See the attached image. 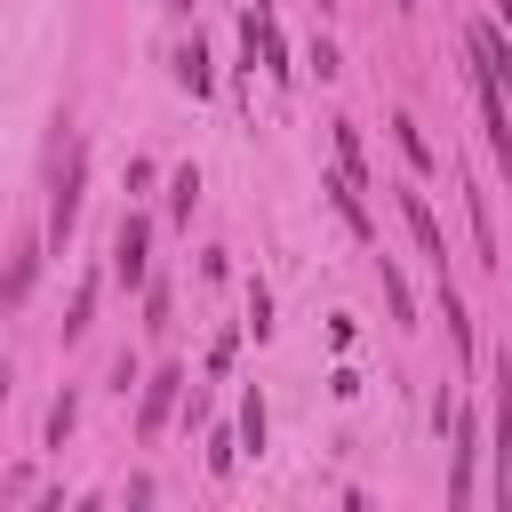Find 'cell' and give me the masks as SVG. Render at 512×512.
Wrapping results in <instances>:
<instances>
[{
	"label": "cell",
	"mask_w": 512,
	"mask_h": 512,
	"mask_svg": "<svg viewBox=\"0 0 512 512\" xmlns=\"http://www.w3.org/2000/svg\"><path fill=\"white\" fill-rule=\"evenodd\" d=\"M144 248H152V224L144 216H120V232H112V280L120 288H144V264H152Z\"/></svg>",
	"instance_id": "1"
},
{
	"label": "cell",
	"mask_w": 512,
	"mask_h": 512,
	"mask_svg": "<svg viewBox=\"0 0 512 512\" xmlns=\"http://www.w3.org/2000/svg\"><path fill=\"white\" fill-rule=\"evenodd\" d=\"M80 176H88V152L72 144V152H64V176H56V200H48V240H72V216H80Z\"/></svg>",
	"instance_id": "2"
},
{
	"label": "cell",
	"mask_w": 512,
	"mask_h": 512,
	"mask_svg": "<svg viewBox=\"0 0 512 512\" xmlns=\"http://www.w3.org/2000/svg\"><path fill=\"white\" fill-rule=\"evenodd\" d=\"M504 400H496V504L512 512V360H504Z\"/></svg>",
	"instance_id": "3"
},
{
	"label": "cell",
	"mask_w": 512,
	"mask_h": 512,
	"mask_svg": "<svg viewBox=\"0 0 512 512\" xmlns=\"http://www.w3.org/2000/svg\"><path fill=\"white\" fill-rule=\"evenodd\" d=\"M400 216H408V232H416V248L440 264V280H448V240H440V224H432V208H424V192H400Z\"/></svg>",
	"instance_id": "4"
},
{
	"label": "cell",
	"mask_w": 512,
	"mask_h": 512,
	"mask_svg": "<svg viewBox=\"0 0 512 512\" xmlns=\"http://www.w3.org/2000/svg\"><path fill=\"white\" fill-rule=\"evenodd\" d=\"M176 384H184V368H160V376L144 384V408H136V432H144V440L168 424V408H176Z\"/></svg>",
	"instance_id": "5"
},
{
	"label": "cell",
	"mask_w": 512,
	"mask_h": 512,
	"mask_svg": "<svg viewBox=\"0 0 512 512\" xmlns=\"http://www.w3.org/2000/svg\"><path fill=\"white\" fill-rule=\"evenodd\" d=\"M176 88H184V96H208V88H216V72H208V48H200V32H192V40L176 48Z\"/></svg>",
	"instance_id": "6"
},
{
	"label": "cell",
	"mask_w": 512,
	"mask_h": 512,
	"mask_svg": "<svg viewBox=\"0 0 512 512\" xmlns=\"http://www.w3.org/2000/svg\"><path fill=\"white\" fill-rule=\"evenodd\" d=\"M472 456H480V424L456 416V464H448V496H472Z\"/></svg>",
	"instance_id": "7"
},
{
	"label": "cell",
	"mask_w": 512,
	"mask_h": 512,
	"mask_svg": "<svg viewBox=\"0 0 512 512\" xmlns=\"http://www.w3.org/2000/svg\"><path fill=\"white\" fill-rule=\"evenodd\" d=\"M336 176H352V184H368V168H360V136H352V120H336Z\"/></svg>",
	"instance_id": "8"
},
{
	"label": "cell",
	"mask_w": 512,
	"mask_h": 512,
	"mask_svg": "<svg viewBox=\"0 0 512 512\" xmlns=\"http://www.w3.org/2000/svg\"><path fill=\"white\" fill-rule=\"evenodd\" d=\"M32 264H40V240H16V272H8V304H24V288H32Z\"/></svg>",
	"instance_id": "9"
},
{
	"label": "cell",
	"mask_w": 512,
	"mask_h": 512,
	"mask_svg": "<svg viewBox=\"0 0 512 512\" xmlns=\"http://www.w3.org/2000/svg\"><path fill=\"white\" fill-rule=\"evenodd\" d=\"M88 312H96V280H80V288H72V312H64V344H72V336H88Z\"/></svg>",
	"instance_id": "10"
},
{
	"label": "cell",
	"mask_w": 512,
	"mask_h": 512,
	"mask_svg": "<svg viewBox=\"0 0 512 512\" xmlns=\"http://www.w3.org/2000/svg\"><path fill=\"white\" fill-rule=\"evenodd\" d=\"M192 192H200V168H176L168 176V216H192Z\"/></svg>",
	"instance_id": "11"
},
{
	"label": "cell",
	"mask_w": 512,
	"mask_h": 512,
	"mask_svg": "<svg viewBox=\"0 0 512 512\" xmlns=\"http://www.w3.org/2000/svg\"><path fill=\"white\" fill-rule=\"evenodd\" d=\"M384 304H392V320H416V296H408V280L392 272V256H384Z\"/></svg>",
	"instance_id": "12"
},
{
	"label": "cell",
	"mask_w": 512,
	"mask_h": 512,
	"mask_svg": "<svg viewBox=\"0 0 512 512\" xmlns=\"http://www.w3.org/2000/svg\"><path fill=\"white\" fill-rule=\"evenodd\" d=\"M240 448H248V456L264 448V400H256V392L240 400Z\"/></svg>",
	"instance_id": "13"
},
{
	"label": "cell",
	"mask_w": 512,
	"mask_h": 512,
	"mask_svg": "<svg viewBox=\"0 0 512 512\" xmlns=\"http://www.w3.org/2000/svg\"><path fill=\"white\" fill-rule=\"evenodd\" d=\"M392 136H400V152H408V160H416V168H432V152H424V136H416V120H408V112H400V120H392Z\"/></svg>",
	"instance_id": "14"
},
{
	"label": "cell",
	"mask_w": 512,
	"mask_h": 512,
	"mask_svg": "<svg viewBox=\"0 0 512 512\" xmlns=\"http://www.w3.org/2000/svg\"><path fill=\"white\" fill-rule=\"evenodd\" d=\"M72 416H80V400H72V392H64V400H56V408H48V440H56V448H64V432H72Z\"/></svg>",
	"instance_id": "15"
},
{
	"label": "cell",
	"mask_w": 512,
	"mask_h": 512,
	"mask_svg": "<svg viewBox=\"0 0 512 512\" xmlns=\"http://www.w3.org/2000/svg\"><path fill=\"white\" fill-rule=\"evenodd\" d=\"M248 328H256V336H272V296H264V288L248 296Z\"/></svg>",
	"instance_id": "16"
},
{
	"label": "cell",
	"mask_w": 512,
	"mask_h": 512,
	"mask_svg": "<svg viewBox=\"0 0 512 512\" xmlns=\"http://www.w3.org/2000/svg\"><path fill=\"white\" fill-rule=\"evenodd\" d=\"M168 8H192V0H168Z\"/></svg>",
	"instance_id": "17"
}]
</instances>
